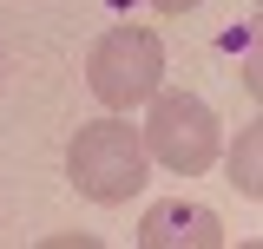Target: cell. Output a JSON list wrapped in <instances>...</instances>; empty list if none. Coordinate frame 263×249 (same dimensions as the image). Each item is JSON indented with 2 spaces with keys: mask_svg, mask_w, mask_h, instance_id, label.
<instances>
[{
  "mask_svg": "<svg viewBox=\"0 0 263 249\" xmlns=\"http://www.w3.org/2000/svg\"><path fill=\"white\" fill-rule=\"evenodd\" d=\"M138 249H224V223H217V210H204V203L164 197L138 223Z\"/></svg>",
  "mask_w": 263,
  "mask_h": 249,
  "instance_id": "4",
  "label": "cell"
},
{
  "mask_svg": "<svg viewBox=\"0 0 263 249\" xmlns=\"http://www.w3.org/2000/svg\"><path fill=\"white\" fill-rule=\"evenodd\" d=\"M86 86L99 105L132 112L164 86V39L152 27H112L99 33V46L86 53Z\"/></svg>",
  "mask_w": 263,
  "mask_h": 249,
  "instance_id": "2",
  "label": "cell"
},
{
  "mask_svg": "<svg viewBox=\"0 0 263 249\" xmlns=\"http://www.w3.org/2000/svg\"><path fill=\"white\" fill-rule=\"evenodd\" d=\"M152 7H158V13H191L197 0H152Z\"/></svg>",
  "mask_w": 263,
  "mask_h": 249,
  "instance_id": "6",
  "label": "cell"
},
{
  "mask_svg": "<svg viewBox=\"0 0 263 249\" xmlns=\"http://www.w3.org/2000/svg\"><path fill=\"white\" fill-rule=\"evenodd\" d=\"M66 177H72L79 197H92V203H125L145 184V138L125 118L79 125L72 144H66Z\"/></svg>",
  "mask_w": 263,
  "mask_h": 249,
  "instance_id": "1",
  "label": "cell"
},
{
  "mask_svg": "<svg viewBox=\"0 0 263 249\" xmlns=\"http://www.w3.org/2000/svg\"><path fill=\"white\" fill-rule=\"evenodd\" d=\"M230 184L243 190V197H257L263 190V177H257V125L237 138V151H230Z\"/></svg>",
  "mask_w": 263,
  "mask_h": 249,
  "instance_id": "5",
  "label": "cell"
},
{
  "mask_svg": "<svg viewBox=\"0 0 263 249\" xmlns=\"http://www.w3.org/2000/svg\"><path fill=\"white\" fill-rule=\"evenodd\" d=\"M138 138H145V157H158L164 171H178V177L211 171L217 164V144H224L217 112L197 92H152V118H145Z\"/></svg>",
  "mask_w": 263,
  "mask_h": 249,
  "instance_id": "3",
  "label": "cell"
}]
</instances>
